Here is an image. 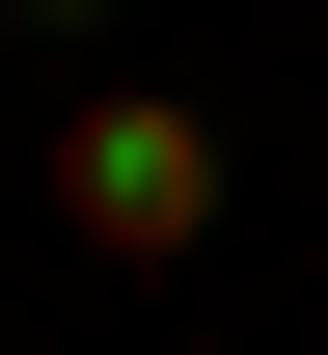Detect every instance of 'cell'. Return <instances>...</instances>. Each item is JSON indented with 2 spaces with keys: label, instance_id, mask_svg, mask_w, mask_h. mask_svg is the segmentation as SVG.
<instances>
[{
  "label": "cell",
  "instance_id": "cell-2",
  "mask_svg": "<svg viewBox=\"0 0 328 355\" xmlns=\"http://www.w3.org/2000/svg\"><path fill=\"white\" fill-rule=\"evenodd\" d=\"M0 28H137V0H0Z\"/></svg>",
  "mask_w": 328,
  "mask_h": 355
},
{
  "label": "cell",
  "instance_id": "cell-1",
  "mask_svg": "<svg viewBox=\"0 0 328 355\" xmlns=\"http://www.w3.org/2000/svg\"><path fill=\"white\" fill-rule=\"evenodd\" d=\"M55 246H83V273H191V246H219V110H191V83H83V110H55Z\"/></svg>",
  "mask_w": 328,
  "mask_h": 355
}]
</instances>
